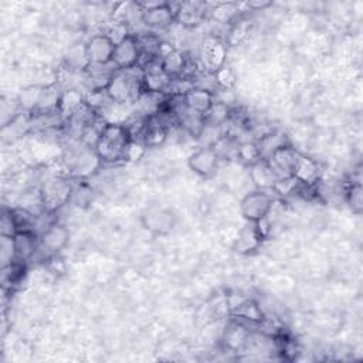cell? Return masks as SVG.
<instances>
[{
  "instance_id": "obj_1",
  "label": "cell",
  "mask_w": 363,
  "mask_h": 363,
  "mask_svg": "<svg viewBox=\"0 0 363 363\" xmlns=\"http://www.w3.org/2000/svg\"><path fill=\"white\" fill-rule=\"evenodd\" d=\"M132 142L133 133L128 125L105 122L101 126L94 149L101 163L113 164L126 160Z\"/></svg>"
},
{
  "instance_id": "obj_2",
  "label": "cell",
  "mask_w": 363,
  "mask_h": 363,
  "mask_svg": "<svg viewBox=\"0 0 363 363\" xmlns=\"http://www.w3.org/2000/svg\"><path fill=\"white\" fill-rule=\"evenodd\" d=\"M105 94L112 104H128L143 95L142 69H116L105 86Z\"/></svg>"
},
{
  "instance_id": "obj_3",
  "label": "cell",
  "mask_w": 363,
  "mask_h": 363,
  "mask_svg": "<svg viewBox=\"0 0 363 363\" xmlns=\"http://www.w3.org/2000/svg\"><path fill=\"white\" fill-rule=\"evenodd\" d=\"M177 223L176 213L164 204L152 203L140 213L142 227L155 237H163L173 231Z\"/></svg>"
},
{
  "instance_id": "obj_4",
  "label": "cell",
  "mask_w": 363,
  "mask_h": 363,
  "mask_svg": "<svg viewBox=\"0 0 363 363\" xmlns=\"http://www.w3.org/2000/svg\"><path fill=\"white\" fill-rule=\"evenodd\" d=\"M64 163L69 174L84 179L92 174L99 167L101 160L92 146L85 145L79 140V145L68 149L67 155L64 156Z\"/></svg>"
},
{
  "instance_id": "obj_5",
  "label": "cell",
  "mask_w": 363,
  "mask_h": 363,
  "mask_svg": "<svg viewBox=\"0 0 363 363\" xmlns=\"http://www.w3.org/2000/svg\"><path fill=\"white\" fill-rule=\"evenodd\" d=\"M72 189L74 186L62 177L47 179L38 190V200L41 207L47 213H54L71 200Z\"/></svg>"
},
{
  "instance_id": "obj_6",
  "label": "cell",
  "mask_w": 363,
  "mask_h": 363,
  "mask_svg": "<svg viewBox=\"0 0 363 363\" xmlns=\"http://www.w3.org/2000/svg\"><path fill=\"white\" fill-rule=\"evenodd\" d=\"M274 206V197L261 189L247 193L240 201V213L250 224L262 223Z\"/></svg>"
},
{
  "instance_id": "obj_7",
  "label": "cell",
  "mask_w": 363,
  "mask_h": 363,
  "mask_svg": "<svg viewBox=\"0 0 363 363\" xmlns=\"http://www.w3.org/2000/svg\"><path fill=\"white\" fill-rule=\"evenodd\" d=\"M142 58L138 34L126 33L115 43L112 65L116 69H132L139 67Z\"/></svg>"
},
{
  "instance_id": "obj_8",
  "label": "cell",
  "mask_w": 363,
  "mask_h": 363,
  "mask_svg": "<svg viewBox=\"0 0 363 363\" xmlns=\"http://www.w3.org/2000/svg\"><path fill=\"white\" fill-rule=\"evenodd\" d=\"M82 50L88 65H109L112 64L115 41L109 34L99 33L89 37Z\"/></svg>"
},
{
  "instance_id": "obj_9",
  "label": "cell",
  "mask_w": 363,
  "mask_h": 363,
  "mask_svg": "<svg viewBox=\"0 0 363 363\" xmlns=\"http://www.w3.org/2000/svg\"><path fill=\"white\" fill-rule=\"evenodd\" d=\"M140 7V20L150 30H164L174 23L176 7L170 3L138 4Z\"/></svg>"
},
{
  "instance_id": "obj_10",
  "label": "cell",
  "mask_w": 363,
  "mask_h": 363,
  "mask_svg": "<svg viewBox=\"0 0 363 363\" xmlns=\"http://www.w3.org/2000/svg\"><path fill=\"white\" fill-rule=\"evenodd\" d=\"M220 163V156L214 147L200 146L193 150L187 157L189 169L203 179H208L216 174Z\"/></svg>"
},
{
  "instance_id": "obj_11",
  "label": "cell",
  "mask_w": 363,
  "mask_h": 363,
  "mask_svg": "<svg viewBox=\"0 0 363 363\" xmlns=\"http://www.w3.org/2000/svg\"><path fill=\"white\" fill-rule=\"evenodd\" d=\"M11 244H13L14 261H20L26 264L40 250V234H37L33 228L18 230L11 237Z\"/></svg>"
},
{
  "instance_id": "obj_12",
  "label": "cell",
  "mask_w": 363,
  "mask_h": 363,
  "mask_svg": "<svg viewBox=\"0 0 363 363\" xmlns=\"http://www.w3.org/2000/svg\"><path fill=\"white\" fill-rule=\"evenodd\" d=\"M140 69L143 94H160L170 88L173 79H170L162 69L159 60L140 65Z\"/></svg>"
},
{
  "instance_id": "obj_13",
  "label": "cell",
  "mask_w": 363,
  "mask_h": 363,
  "mask_svg": "<svg viewBox=\"0 0 363 363\" xmlns=\"http://www.w3.org/2000/svg\"><path fill=\"white\" fill-rule=\"evenodd\" d=\"M69 242V231L64 224L51 223L40 234V250L48 255L61 252Z\"/></svg>"
},
{
  "instance_id": "obj_14",
  "label": "cell",
  "mask_w": 363,
  "mask_h": 363,
  "mask_svg": "<svg viewBox=\"0 0 363 363\" xmlns=\"http://www.w3.org/2000/svg\"><path fill=\"white\" fill-rule=\"evenodd\" d=\"M159 62L166 75L173 81L180 79L189 65L187 57L180 50L170 47L167 43H162Z\"/></svg>"
},
{
  "instance_id": "obj_15",
  "label": "cell",
  "mask_w": 363,
  "mask_h": 363,
  "mask_svg": "<svg viewBox=\"0 0 363 363\" xmlns=\"http://www.w3.org/2000/svg\"><path fill=\"white\" fill-rule=\"evenodd\" d=\"M169 136V125L162 119L160 113H152L145 121L140 132V142L146 149L159 147Z\"/></svg>"
},
{
  "instance_id": "obj_16",
  "label": "cell",
  "mask_w": 363,
  "mask_h": 363,
  "mask_svg": "<svg viewBox=\"0 0 363 363\" xmlns=\"http://www.w3.org/2000/svg\"><path fill=\"white\" fill-rule=\"evenodd\" d=\"M252 336L250 325L233 318V320L225 326L223 333V345L230 352H240L242 350Z\"/></svg>"
},
{
  "instance_id": "obj_17",
  "label": "cell",
  "mask_w": 363,
  "mask_h": 363,
  "mask_svg": "<svg viewBox=\"0 0 363 363\" xmlns=\"http://www.w3.org/2000/svg\"><path fill=\"white\" fill-rule=\"evenodd\" d=\"M200 57L203 67L211 74L216 72L218 68L225 65V43L217 37L206 38L200 50Z\"/></svg>"
},
{
  "instance_id": "obj_18",
  "label": "cell",
  "mask_w": 363,
  "mask_h": 363,
  "mask_svg": "<svg viewBox=\"0 0 363 363\" xmlns=\"http://www.w3.org/2000/svg\"><path fill=\"white\" fill-rule=\"evenodd\" d=\"M292 177L302 186L313 187L320 180V167L318 162L299 152L292 170Z\"/></svg>"
},
{
  "instance_id": "obj_19",
  "label": "cell",
  "mask_w": 363,
  "mask_h": 363,
  "mask_svg": "<svg viewBox=\"0 0 363 363\" xmlns=\"http://www.w3.org/2000/svg\"><path fill=\"white\" fill-rule=\"evenodd\" d=\"M182 99L189 109L201 115H206L216 102L214 92L211 89L194 85L182 94Z\"/></svg>"
},
{
  "instance_id": "obj_20",
  "label": "cell",
  "mask_w": 363,
  "mask_h": 363,
  "mask_svg": "<svg viewBox=\"0 0 363 363\" xmlns=\"http://www.w3.org/2000/svg\"><path fill=\"white\" fill-rule=\"evenodd\" d=\"M206 4L199 1H187L176 4V14L174 21L182 24L183 27L193 28L203 23L206 18Z\"/></svg>"
},
{
  "instance_id": "obj_21",
  "label": "cell",
  "mask_w": 363,
  "mask_h": 363,
  "mask_svg": "<svg viewBox=\"0 0 363 363\" xmlns=\"http://www.w3.org/2000/svg\"><path fill=\"white\" fill-rule=\"evenodd\" d=\"M250 177L257 189L261 190H272L275 182L278 180V176L275 174L267 159H258L250 166Z\"/></svg>"
},
{
  "instance_id": "obj_22",
  "label": "cell",
  "mask_w": 363,
  "mask_h": 363,
  "mask_svg": "<svg viewBox=\"0 0 363 363\" xmlns=\"http://www.w3.org/2000/svg\"><path fill=\"white\" fill-rule=\"evenodd\" d=\"M230 309L233 318H237L248 325H259L265 320L261 306H258V303L252 299H241L238 303L230 306Z\"/></svg>"
},
{
  "instance_id": "obj_23",
  "label": "cell",
  "mask_w": 363,
  "mask_h": 363,
  "mask_svg": "<svg viewBox=\"0 0 363 363\" xmlns=\"http://www.w3.org/2000/svg\"><path fill=\"white\" fill-rule=\"evenodd\" d=\"M261 241V233L257 224H252V227L244 228L234 242V250L240 254H250L254 251Z\"/></svg>"
},
{
  "instance_id": "obj_24",
  "label": "cell",
  "mask_w": 363,
  "mask_h": 363,
  "mask_svg": "<svg viewBox=\"0 0 363 363\" xmlns=\"http://www.w3.org/2000/svg\"><path fill=\"white\" fill-rule=\"evenodd\" d=\"M211 17L221 24H233L238 20L240 6L237 3H218L211 10Z\"/></svg>"
},
{
  "instance_id": "obj_25",
  "label": "cell",
  "mask_w": 363,
  "mask_h": 363,
  "mask_svg": "<svg viewBox=\"0 0 363 363\" xmlns=\"http://www.w3.org/2000/svg\"><path fill=\"white\" fill-rule=\"evenodd\" d=\"M43 91H44V86H38V85H33V86H27L21 91L20 96H18V101L21 104V106L27 111H37L38 105H40V101H41V96H43Z\"/></svg>"
},
{
  "instance_id": "obj_26",
  "label": "cell",
  "mask_w": 363,
  "mask_h": 363,
  "mask_svg": "<svg viewBox=\"0 0 363 363\" xmlns=\"http://www.w3.org/2000/svg\"><path fill=\"white\" fill-rule=\"evenodd\" d=\"M345 200L350 210L354 214H360L363 210V197H362V186L359 182L350 183L345 190Z\"/></svg>"
},
{
  "instance_id": "obj_27",
  "label": "cell",
  "mask_w": 363,
  "mask_h": 363,
  "mask_svg": "<svg viewBox=\"0 0 363 363\" xmlns=\"http://www.w3.org/2000/svg\"><path fill=\"white\" fill-rule=\"evenodd\" d=\"M235 155H237V157H238L242 163H245V164H248V166H251V164L255 163L258 159H261V156H259V149H258L257 142H244V143L238 145V146L235 147Z\"/></svg>"
},
{
  "instance_id": "obj_28",
  "label": "cell",
  "mask_w": 363,
  "mask_h": 363,
  "mask_svg": "<svg viewBox=\"0 0 363 363\" xmlns=\"http://www.w3.org/2000/svg\"><path fill=\"white\" fill-rule=\"evenodd\" d=\"M1 235L3 237H13L18 231V224L16 220V216L13 213V208H4L1 214Z\"/></svg>"
},
{
  "instance_id": "obj_29",
  "label": "cell",
  "mask_w": 363,
  "mask_h": 363,
  "mask_svg": "<svg viewBox=\"0 0 363 363\" xmlns=\"http://www.w3.org/2000/svg\"><path fill=\"white\" fill-rule=\"evenodd\" d=\"M213 77H214L216 85H218V86H221L224 89L231 88L234 85V82H235V77H234L233 71L227 65H223L216 72H213Z\"/></svg>"
}]
</instances>
